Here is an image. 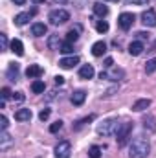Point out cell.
<instances>
[{"mask_svg": "<svg viewBox=\"0 0 156 158\" xmlns=\"http://www.w3.org/2000/svg\"><path fill=\"white\" fill-rule=\"evenodd\" d=\"M151 153V143L147 138L138 136L129 145V158H147Z\"/></svg>", "mask_w": 156, "mask_h": 158, "instance_id": "obj_1", "label": "cell"}, {"mask_svg": "<svg viewBox=\"0 0 156 158\" xmlns=\"http://www.w3.org/2000/svg\"><path fill=\"white\" fill-rule=\"evenodd\" d=\"M119 121L116 118H109V119H103L101 123H97V127H96V131H97V134L99 136H116L117 129H119Z\"/></svg>", "mask_w": 156, "mask_h": 158, "instance_id": "obj_2", "label": "cell"}, {"mask_svg": "<svg viewBox=\"0 0 156 158\" xmlns=\"http://www.w3.org/2000/svg\"><path fill=\"white\" fill-rule=\"evenodd\" d=\"M132 129H134V125H132L130 121H127V123H121V125H119V129H117V132H116V142H117V145H119V147H123V145L129 142V136H130Z\"/></svg>", "mask_w": 156, "mask_h": 158, "instance_id": "obj_3", "label": "cell"}, {"mask_svg": "<svg viewBox=\"0 0 156 158\" xmlns=\"http://www.w3.org/2000/svg\"><path fill=\"white\" fill-rule=\"evenodd\" d=\"M48 20H50V24H53V26H61V24H64V22L70 20V13H68L66 9H53V11H50Z\"/></svg>", "mask_w": 156, "mask_h": 158, "instance_id": "obj_4", "label": "cell"}, {"mask_svg": "<svg viewBox=\"0 0 156 158\" xmlns=\"http://www.w3.org/2000/svg\"><path fill=\"white\" fill-rule=\"evenodd\" d=\"M99 79H109V81H121V79H125V70L123 68H109V70H101V74H99Z\"/></svg>", "mask_w": 156, "mask_h": 158, "instance_id": "obj_5", "label": "cell"}, {"mask_svg": "<svg viewBox=\"0 0 156 158\" xmlns=\"http://www.w3.org/2000/svg\"><path fill=\"white\" fill-rule=\"evenodd\" d=\"M55 158H70L72 155V145H70V142L68 140H63V142H59L57 145H55Z\"/></svg>", "mask_w": 156, "mask_h": 158, "instance_id": "obj_6", "label": "cell"}, {"mask_svg": "<svg viewBox=\"0 0 156 158\" xmlns=\"http://www.w3.org/2000/svg\"><path fill=\"white\" fill-rule=\"evenodd\" d=\"M134 20H136L134 13H121V15L117 17V26H119L123 31H129V30L132 28Z\"/></svg>", "mask_w": 156, "mask_h": 158, "instance_id": "obj_7", "label": "cell"}, {"mask_svg": "<svg viewBox=\"0 0 156 158\" xmlns=\"http://www.w3.org/2000/svg\"><path fill=\"white\" fill-rule=\"evenodd\" d=\"M37 13V7H33V9H30V11H24V13H18L17 17H15V26H26L30 20H31V17Z\"/></svg>", "mask_w": 156, "mask_h": 158, "instance_id": "obj_8", "label": "cell"}, {"mask_svg": "<svg viewBox=\"0 0 156 158\" xmlns=\"http://www.w3.org/2000/svg\"><path fill=\"white\" fill-rule=\"evenodd\" d=\"M142 22H143V26H147V28H154L156 26V11L154 9L143 11V13H142Z\"/></svg>", "mask_w": 156, "mask_h": 158, "instance_id": "obj_9", "label": "cell"}, {"mask_svg": "<svg viewBox=\"0 0 156 158\" xmlns=\"http://www.w3.org/2000/svg\"><path fill=\"white\" fill-rule=\"evenodd\" d=\"M15 143V138L7 134V131H0V151H7Z\"/></svg>", "mask_w": 156, "mask_h": 158, "instance_id": "obj_10", "label": "cell"}, {"mask_svg": "<svg viewBox=\"0 0 156 158\" xmlns=\"http://www.w3.org/2000/svg\"><path fill=\"white\" fill-rule=\"evenodd\" d=\"M76 64H79L77 55H68V57H63V59L59 61V66L64 68V70H70V68H74Z\"/></svg>", "mask_w": 156, "mask_h": 158, "instance_id": "obj_11", "label": "cell"}, {"mask_svg": "<svg viewBox=\"0 0 156 158\" xmlns=\"http://www.w3.org/2000/svg\"><path fill=\"white\" fill-rule=\"evenodd\" d=\"M143 52H145V44H143L142 40H132V42L129 44V53H130V55L138 57V55H142Z\"/></svg>", "mask_w": 156, "mask_h": 158, "instance_id": "obj_12", "label": "cell"}, {"mask_svg": "<svg viewBox=\"0 0 156 158\" xmlns=\"http://www.w3.org/2000/svg\"><path fill=\"white\" fill-rule=\"evenodd\" d=\"M42 74H44V68L39 66V64H30V66L26 68V76L30 79H37V77H40Z\"/></svg>", "mask_w": 156, "mask_h": 158, "instance_id": "obj_13", "label": "cell"}, {"mask_svg": "<svg viewBox=\"0 0 156 158\" xmlns=\"http://www.w3.org/2000/svg\"><path fill=\"white\" fill-rule=\"evenodd\" d=\"M46 31H48V26H46L44 22H35V24H31V35H33V37H44Z\"/></svg>", "mask_w": 156, "mask_h": 158, "instance_id": "obj_14", "label": "cell"}, {"mask_svg": "<svg viewBox=\"0 0 156 158\" xmlns=\"http://www.w3.org/2000/svg\"><path fill=\"white\" fill-rule=\"evenodd\" d=\"M105 52H107V44L103 40H97V42L92 44V55L94 57H103Z\"/></svg>", "mask_w": 156, "mask_h": 158, "instance_id": "obj_15", "label": "cell"}, {"mask_svg": "<svg viewBox=\"0 0 156 158\" xmlns=\"http://www.w3.org/2000/svg\"><path fill=\"white\" fill-rule=\"evenodd\" d=\"M151 99L149 98H143V99H138V101H134V105H132V110L134 112H143L145 109H149L151 107Z\"/></svg>", "mask_w": 156, "mask_h": 158, "instance_id": "obj_16", "label": "cell"}, {"mask_svg": "<svg viewBox=\"0 0 156 158\" xmlns=\"http://www.w3.org/2000/svg\"><path fill=\"white\" fill-rule=\"evenodd\" d=\"M142 123H143V129H145L147 132H156V118L153 114H147Z\"/></svg>", "mask_w": 156, "mask_h": 158, "instance_id": "obj_17", "label": "cell"}, {"mask_svg": "<svg viewBox=\"0 0 156 158\" xmlns=\"http://www.w3.org/2000/svg\"><path fill=\"white\" fill-rule=\"evenodd\" d=\"M84 99H86V92H84V90H76V92L70 96V101H72V105H76V107L83 105Z\"/></svg>", "mask_w": 156, "mask_h": 158, "instance_id": "obj_18", "label": "cell"}, {"mask_svg": "<svg viewBox=\"0 0 156 158\" xmlns=\"http://www.w3.org/2000/svg\"><path fill=\"white\" fill-rule=\"evenodd\" d=\"M18 74H20V70H18V64L17 63H9V66H7V72H6V76L9 81H18Z\"/></svg>", "mask_w": 156, "mask_h": 158, "instance_id": "obj_19", "label": "cell"}, {"mask_svg": "<svg viewBox=\"0 0 156 158\" xmlns=\"http://www.w3.org/2000/svg\"><path fill=\"white\" fill-rule=\"evenodd\" d=\"M9 50H11L13 53H17L18 57H22V55H24V44H22V40L20 39H13L11 40V44H9Z\"/></svg>", "mask_w": 156, "mask_h": 158, "instance_id": "obj_20", "label": "cell"}, {"mask_svg": "<svg viewBox=\"0 0 156 158\" xmlns=\"http://www.w3.org/2000/svg\"><path fill=\"white\" fill-rule=\"evenodd\" d=\"M94 74H96V70H94L92 64H83L81 70H79V77L81 79H92Z\"/></svg>", "mask_w": 156, "mask_h": 158, "instance_id": "obj_21", "label": "cell"}, {"mask_svg": "<svg viewBox=\"0 0 156 158\" xmlns=\"http://www.w3.org/2000/svg\"><path fill=\"white\" fill-rule=\"evenodd\" d=\"M61 46H63V40H61L59 35H55V33H53V35H50V37H48V48H50V50L59 52V50H61Z\"/></svg>", "mask_w": 156, "mask_h": 158, "instance_id": "obj_22", "label": "cell"}, {"mask_svg": "<svg viewBox=\"0 0 156 158\" xmlns=\"http://www.w3.org/2000/svg\"><path fill=\"white\" fill-rule=\"evenodd\" d=\"M31 116H33V114H31L30 109H18V110L15 112V119H17V121H30Z\"/></svg>", "mask_w": 156, "mask_h": 158, "instance_id": "obj_23", "label": "cell"}, {"mask_svg": "<svg viewBox=\"0 0 156 158\" xmlns=\"http://www.w3.org/2000/svg\"><path fill=\"white\" fill-rule=\"evenodd\" d=\"M94 13H96L97 17H101V19H103V17H107V15H109V7H107L103 2H96V4H94Z\"/></svg>", "mask_w": 156, "mask_h": 158, "instance_id": "obj_24", "label": "cell"}, {"mask_svg": "<svg viewBox=\"0 0 156 158\" xmlns=\"http://www.w3.org/2000/svg\"><path fill=\"white\" fill-rule=\"evenodd\" d=\"M92 119H96V114H90V116H86V118H83V119H79V121H76V123L72 125V129H74V131H79V129H83L86 123H90Z\"/></svg>", "mask_w": 156, "mask_h": 158, "instance_id": "obj_25", "label": "cell"}, {"mask_svg": "<svg viewBox=\"0 0 156 158\" xmlns=\"http://www.w3.org/2000/svg\"><path fill=\"white\" fill-rule=\"evenodd\" d=\"M79 31H81V26H76V28H72L68 33H66V42H76L79 39Z\"/></svg>", "mask_w": 156, "mask_h": 158, "instance_id": "obj_26", "label": "cell"}, {"mask_svg": "<svg viewBox=\"0 0 156 158\" xmlns=\"http://www.w3.org/2000/svg\"><path fill=\"white\" fill-rule=\"evenodd\" d=\"M44 88H46V85H44V81H40V79H35V81L31 83V90H33V94H42Z\"/></svg>", "mask_w": 156, "mask_h": 158, "instance_id": "obj_27", "label": "cell"}, {"mask_svg": "<svg viewBox=\"0 0 156 158\" xmlns=\"http://www.w3.org/2000/svg\"><path fill=\"white\" fill-rule=\"evenodd\" d=\"M101 153H103V149L99 145H92L88 149V158H101Z\"/></svg>", "mask_w": 156, "mask_h": 158, "instance_id": "obj_28", "label": "cell"}, {"mask_svg": "<svg viewBox=\"0 0 156 158\" xmlns=\"http://www.w3.org/2000/svg\"><path fill=\"white\" fill-rule=\"evenodd\" d=\"M94 22H96V30L99 33H107L109 31V22L107 20H94Z\"/></svg>", "mask_w": 156, "mask_h": 158, "instance_id": "obj_29", "label": "cell"}, {"mask_svg": "<svg viewBox=\"0 0 156 158\" xmlns=\"http://www.w3.org/2000/svg\"><path fill=\"white\" fill-rule=\"evenodd\" d=\"M59 52H61V53H66V55H72V53H74V44H72V42H63V46H61Z\"/></svg>", "mask_w": 156, "mask_h": 158, "instance_id": "obj_30", "label": "cell"}, {"mask_svg": "<svg viewBox=\"0 0 156 158\" xmlns=\"http://www.w3.org/2000/svg\"><path fill=\"white\" fill-rule=\"evenodd\" d=\"M156 72V57L145 63V74H154Z\"/></svg>", "mask_w": 156, "mask_h": 158, "instance_id": "obj_31", "label": "cell"}, {"mask_svg": "<svg viewBox=\"0 0 156 158\" xmlns=\"http://www.w3.org/2000/svg\"><path fill=\"white\" fill-rule=\"evenodd\" d=\"M9 44H11V42H7V35H6V33H0V50L6 52V50L9 48Z\"/></svg>", "mask_w": 156, "mask_h": 158, "instance_id": "obj_32", "label": "cell"}, {"mask_svg": "<svg viewBox=\"0 0 156 158\" xmlns=\"http://www.w3.org/2000/svg\"><path fill=\"white\" fill-rule=\"evenodd\" d=\"M63 129V121L61 119H57V121H53L51 125H50V132H59Z\"/></svg>", "mask_w": 156, "mask_h": 158, "instance_id": "obj_33", "label": "cell"}, {"mask_svg": "<svg viewBox=\"0 0 156 158\" xmlns=\"http://www.w3.org/2000/svg\"><path fill=\"white\" fill-rule=\"evenodd\" d=\"M50 114H51V110H50V109H42V110L39 112V119H40V121H46V119L50 118Z\"/></svg>", "mask_w": 156, "mask_h": 158, "instance_id": "obj_34", "label": "cell"}, {"mask_svg": "<svg viewBox=\"0 0 156 158\" xmlns=\"http://www.w3.org/2000/svg\"><path fill=\"white\" fill-rule=\"evenodd\" d=\"M0 94H2V99H4V101H6V99H9V98H13V96H11L13 92H11V90H9L7 86H4V88L0 90Z\"/></svg>", "mask_w": 156, "mask_h": 158, "instance_id": "obj_35", "label": "cell"}, {"mask_svg": "<svg viewBox=\"0 0 156 158\" xmlns=\"http://www.w3.org/2000/svg\"><path fill=\"white\" fill-rule=\"evenodd\" d=\"M7 125H9V121H7V118L2 114V116H0V131H7Z\"/></svg>", "mask_w": 156, "mask_h": 158, "instance_id": "obj_36", "label": "cell"}, {"mask_svg": "<svg viewBox=\"0 0 156 158\" xmlns=\"http://www.w3.org/2000/svg\"><path fill=\"white\" fill-rule=\"evenodd\" d=\"M24 99H26L24 92H15V94H13V101H18V103H22Z\"/></svg>", "mask_w": 156, "mask_h": 158, "instance_id": "obj_37", "label": "cell"}, {"mask_svg": "<svg viewBox=\"0 0 156 158\" xmlns=\"http://www.w3.org/2000/svg\"><path fill=\"white\" fill-rule=\"evenodd\" d=\"M136 37H138V39H142V40H149V39H151V33H147V31H138V33H136Z\"/></svg>", "mask_w": 156, "mask_h": 158, "instance_id": "obj_38", "label": "cell"}, {"mask_svg": "<svg viewBox=\"0 0 156 158\" xmlns=\"http://www.w3.org/2000/svg\"><path fill=\"white\" fill-rule=\"evenodd\" d=\"M103 66H105V68H112V66H114V59H112V57H107Z\"/></svg>", "mask_w": 156, "mask_h": 158, "instance_id": "obj_39", "label": "cell"}, {"mask_svg": "<svg viewBox=\"0 0 156 158\" xmlns=\"http://www.w3.org/2000/svg\"><path fill=\"white\" fill-rule=\"evenodd\" d=\"M149 0H127V4H138V6H143V4H147Z\"/></svg>", "mask_w": 156, "mask_h": 158, "instance_id": "obj_40", "label": "cell"}, {"mask_svg": "<svg viewBox=\"0 0 156 158\" xmlns=\"http://www.w3.org/2000/svg\"><path fill=\"white\" fill-rule=\"evenodd\" d=\"M64 83V77L63 76H55V85H63Z\"/></svg>", "mask_w": 156, "mask_h": 158, "instance_id": "obj_41", "label": "cell"}, {"mask_svg": "<svg viewBox=\"0 0 156 158\" xmlns=\"http://www.w3.org/2000/svg\"><path fill=\"white\" fill-rule=\"evenodd\" d=\"M147 52H151V53H156V40H154V44H153V46H151Z\"/></svg>", "mask_w": 156, "mask_h": 158, "instance_id": "obj_42", "label": "cell"}, {"mask_svg": "<svg viewBox=\"0 0 156 158\" xmlns=\"http://www.w3.org/2000/svg\"><path fill=\"white\" fill-rule=\"evenodd\" d=\"M13 2H15L17 6H24V4H26V0H13Z\"/></svg>", "mask_w": 156, "mask_h": 158, "instance_id": "obj_43", "label": "cell"}, {"mask_svg": "<svg viewBox=\"0 0 156 158\" xmlns=\"http://www.w3.org/2000/svg\"><path fill=\"white\" fill-rule=\"evenodd\" d=\"M53 2H55V4H66L68 0H53Z\"/></svg>", "mask_w": 156, "mask_h": 158, "instance_id": "obj_44", "label": "cell"}, {"mask_svg": "<svg viewBox=\"0 0 156 158\" xmlns=\"http://www.w3.org/2000/svg\"><path fill=\"white\" fill-rule=\"evenodd\" d=\"M31 2H35V4H42L44 0H31Z\"/></svg>", "mask_w": 156, "mask_h": 158, "instance_id": "obj_45", "label": "cell"}, {"mask_svg": "<svg viewBox=\"0 0 156 158\" xmlns=\"http://www.w3.org/2000/svg\"><path fill=\"white\" fill-rule=\"evenodd\" d=\"M110 2H117V0H110Z\"/></svg>", "mask_w": 156, "mask_h": 158, "instance_id": "obj_46", "label": "cell"}]
</instances>
